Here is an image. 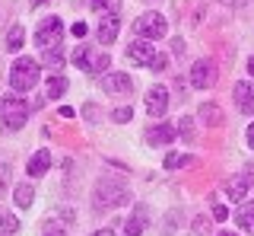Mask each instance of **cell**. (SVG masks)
Instances as JSON below:
<instances>
[{"instance_id": "6da1fadb", "label": "cell", "mask_w": 254, "mask_h": 236, "mask_svg": "<svg viewBox=\"0 0 254 236\" xmlns=\"http://www.w3.org/2000/svg\"><path fill=\"white\" fill-rule=\"evenodd\" d=\"M92 201H95V208H121V204H130V188H127L121 179H99V185H95V192H92Z\"/></svg>"}, {"instance_id": "7a4b0ae2", "label": "cell", "mask_w": 254, "mask_h": 236, "mask_svg": "<svg viewBox=\"0 0 254 236\" xmlns=\"http://www.w3.org/2000/svg\"><path fill=\"white\" fill-rule=\"evenodd\" d=\"M42 77V64L35 58H16L10 67V86L16 93H29Z\"/></svg>"}, {"instance_id": "3957f363", "label": "cell", "mask_w": 254, "mask_h": 236, "mask_svg": "<svg viewBox=\"0 0 254 236\" xmlns=\"http://www.w3.org/2000/svg\"><path fill=\"white\" fill-rule=\"evenodd\" d=\"M26 121H29L26 99H19L16 93H6V96L0 99V124H6L10 131H19Z\"/></svg>"}, {"instance_id": "277c9868", "label": "cell", "mask_w": 254, "mask_h": 236, "mask_svg": "<svg viewBox=\"0 0 254 236\" xmlns=\"http://www.w3.org/2000/svg\"><path fill=\"white\" fill-rule=\"evenodd\" d=\"M61 38H64V22H61L58 16L42 19V26L35 29V45H38L42 51H45V48H58Z\"/></svg>"}, {"instance_id": "5b68a950", "label": "cell", "mask_w": 254, "mask_h": 236, "mask_svg": "<svg viewBox=\"0 0 254 236\" xmlns=\"http://www.w3.org/2000/svg\"><path fill=\"white\" fill-rule=\"evenodd\" d=\"M133 32H137L140 38L156 42V38H162L165 32H169V22H165V16H159V13H143V16L133 22Z\"/></svg>"}, {"instance_id": "8992f818", "label": "cell", "mask_w": 254, "mask_h": 236, "mask_svg": "<svg viewBox=\"0 0 254 236\" xmlns=\"http://www.w3.org/2000/svg\"><path fill=\"white\" fill-rule=\"evenodd\" d=\"M213 83H216V64L206 58L194 61V67H190V86L194 90H210Z\"/></svg>"}, {"instance_id": "52a82bcc", "label": "cell", "mask_w": 254, "mask_h": 236, "mask_svg": "<svg viewBox=\"0 0 254 236\" xmlns=\"http://www.w3.org/2000/svg\"><path fill=\"white\" fill-rule=\"evenodd\" d=\"M156 48H153V42H149V38H133L130 45H127V58H130V64H146L149 67V61L156 58Z\"/></svg>"}, {"instance_id": "ba28073f", "label": "cell", "mask_w": 254, "mask_h": 236, "mask_svg": "<svg viewBox=\"0 0 254 236\" xmlns=\"http://www.w3.org/2000/svg\"><path fill=\"white\" fill-rule=\"evenodd\" d=\"M102 90L111 93V96H124V93L133 90V80L130 74H105L102 77Z\"/></svg>"}, {"instance_id": "9c48e42d", "label": "cell", "mask_w": 254, "mask_h": 236, "mask_svg": "<svg viewBox=\"0 0 254 236\" xmlns=\"http://www.w3.org/2000/svg\"><path fill=\"white\" fill-rule=\"evenodd\" d=\"M165 109H169V90H165V86H153V90L146 93V112L162 118Z\"/></svg>"}, {"instance_id": "30bf717a", "label": "cell", "mask_w": 254, "mask_h": 236, "mask_svg": "<svg viewBox=\"0 0 254 236\" xmlns=\"http://www.w3.org/2000/svg\"><path fill=\"white\" fill-rule=\"evenodd\" d=\"M118 29H121V19H118V13H105L99 22V29H95V35H99L102 45H111L118 38Z\"/></svg>"}, {"instance_id": "8fae6325", "label": "cell", "mask_w": 254, "mask_h": 236, "mask_svg": "<svg viewBox=\"0 0 254 236\" xmlns=\"http://www.w3.org/2000/svg\"><path fill=\"white\" fill-rule=\"evenodd\" d=\"M235 106H238V112H245V115H254V83H235Z\"/></svg>"}, {"instance_id": "7c38bea8", "label": "cell", "mask_w": 254, "mask_h": 236, "mask_svg": "<svg viewBox=\"0 0 254 236\" xmlns=\"http://www.w3.org/2000/svg\"><path fill=\"white\" fill-rule=\"evenodd\" d=\"M175 137H178V128H175V124H156V128L146 131V140H149V144H156V147L172 144Z\"/></svg>"}, {"instance_id": "4fadbf2b", "label": "cell", "mask_w": 254, "mask_h": 236, "mask_svg": "<svg viewBox=\"0 0 254 236\" xmlns=\"http://www.w3.org/2000/svg\"><path fill=\"white\" fill-rule=\"evenodd\" d=\"M251 182H254V179L248 176V172H245V176H232V179H229V182H226V195H229V198H232V201H242L245 195H248Z\"/></svg>"}, {"instance_id": "5bb4252c", "label": "cell", "mask_w": 254, "mask_h": 236, "mask_svg": "<svg viewBox=\"0 0 254 236\" xmlns=\"http://www.w3.org/2000/svg\"><path fill=\"white\" fill-rule=\"evenodd\" d=\"M143 230H146V208H137L124 224V236H143Z\"/></svg>"}, {"instance_id": "9a60e30c", "label": "cell", "mask_w": 254, "mask_h": 236, "mask_svg": "<svg viewBox=\"0 0 254 236\" xmlns=\"http://www.w3.org/2000/svg\"><path fill=\"white\" fill-rule=\"evenodd\" d=\"M51 163H54L51 150H35V156L29 160V176H45Z\"/></svg>"}, {"instance_id": "2e32d148", "label": "cell", "mask_w": 254, "mask_h": 236, "mask_svg": "<svg viewBox=\"0 0 254 236\" xmlns=\"http://www.w3.org/2000/svg\"><path fill=\"white\" fill-rule=\"evenodd\" d=\"M197 115H200V121H203V124H213V128L226 121L222 109H219V106H213V102H203V106H200V112H197Z\"/></svg>"}, {"instance_id": "e0dca14e", "label": "cell", "mask_w": 254, "mask_h": 236, "mask_svg": "<svg viewBox=\"0 0 254 236\" xmlns=\"http://www.w3.org/2000/svg\"><path fill=\"white\" fill-rule=\"evenodd\" d=\"M64 93H67V77L54 74L51 80H48V90H45V99H61Z\"/></svg>"}, {"instance_id": "ac0fdd59", "label": "cell", "mask_w": 254, "mask_h": 236, "mask_svg": "<svg viewBox=\"0 0 254 236\" xmlns=\"http://www.w3.org/2000/svg\"><path fill=\"white\" fill-rule=\"evenodd\" d=\"M13 198H16V204L19 208H32V201H35V188H32L29 182H22V185H16V192H13Z\"/></svg>"}, {"instance_id": "d6986e66", "label": "cell", "mask_w": 254, "mask_h": 236, "mask_svg": "<svg viewBox=\"0 0 254 236\" xmlns=\"http://www.w3.org/2000/svg\"><path fill=\"white\" fill-rule=\"evenodd\" d=\"M235 224L242 227V230L254 233V204H245V208H238V214H235Z\"/></svg>"}, {"instance_id": "ffe728a7", "label": "cell", "mask_w": 254, "mask_h": 236, "mask_svg": "<svg viewBox=\"0 0 254 236\" xmlns=\"http://www.w3.org/2000/svg\"><path fill=\"white\" fill-rule=\"evenodd\" d=\"M16 230H19V220H16V214H10V211H0V236H13Z\"/></svg>"}, {"instance_id": "44dd1931", "label": "cell", "mask_w": 254, "mask_h": 236, "mask_svg": "<svg viewBox=\"0 0 254 236\" xmlns=\"http://www.w3.org/2000/svg\"><path fill=\"white\" fill-rule=\"evenodd\" d=\"M22 35H26V32H22V26H19V22H13L10 32H6V51H19L22 48Z\"/></svg>"}, {"instance_id": "7402d4cb", "label": "cell", "mask_w": 254, "mask_h": 236, "mask_svg": "<svg viewBox=\"0 0 254 236\" xmlns=\"http://www.w3.org/2000/svg\"><path fill=\"white\" fill-rule=\"evenodd\" d=\"M45 64L54 70V74H61V67H64V54H61V45L58 48H45Z\"/></svg>"}, {"instance_id": "603a6c76", "label": "cell", "mask_w": 254, "mask_h": 236, "mask_svg": "<svg viewBox=\"0 0 254 236\" xmlns=\"http://www.w3.org/2000/svg\"><path fill=\"white\" fill-rule=\"evenodd\" d=\"M89 6H92L95 13H118L121 0H89Z\"/></svg>"}, {"instance_id": "cb8c5ba5", "label": "cell", "mask_w": 254, "mask_h": 236, "mask_svg": "<svg viewBox=\"0 0 254 236\" xmlns=\"http://www.w3.org/2000/svg\"><path fill=\"white\" fill-rule=\"evenodd\" d=\"M73 64H76V67H83V70L89 67V48H86V45H79V48L73 51Z\"/></svg>"}, {"instance_id": "d4e9b609", "label": "cell", "mask_w": 254, "mask_h": 236, "mask_svg": "<svg viewBox=\"0 0 254 236\" xmlns=\"http://www.w3.org/2000/svg\"><path fill=\"white\" fill-rule=\"evenodd\" d=\"M42 236H67V233H64V227H61V224H54V220H48V224L42 227Z\"/></svg>"}, {"instance_id": "484cf974", "label": "cell", "mask_w": 254, "mask_h": 236, "mask_svg": "<svg viewBox=\"0 0 254 236\" xmlns=\"http://www.w3.org/2000/svg\"><path fill=\"white\" fill-rule=\"evenodd\" d=\"M111 118H115V121H130V118H133V109L130 106H121V109H115V112H111Z\"/></svg>"}, {"instance_id": "4316f807", "label": "cell", "mask_w": 254, "mask_h": 236, "mask_svg": "<svg viewBox=\"0 0 254 236\" xmlns=\"http://www.w3.org/2000/svg\"><path fill=\"white\" fill-rule=\"evenodd\" d=\"M178 124H181V128H178V134L185 137V140H190V137H194V128H190V124H194V121H190V118H181Z\"/></svg>"}, {"instance_id": "83f0119b", "label": "cell", "mask_w": 254, "mask_h": 236, "mask_svg": "<svg viewBox=\"0 0 254 236\" xmlns=\"http://www.w3.org/2000/svg\"><path fill=\"white\" fill-rule=\"evenodd\" d=\"M165 64H169V58H165V54H156V58L149 61V67H153V70H165Z\"/></svg>"}, {"instance_id": "f1b7e54d", "label": "cell", "mask_w": 254, "mask_h": 236, "mask_svg": "<svg viewBox=\"0 0 254 236\" xmlns=\"http://www.w3.org/2000/svg\"><path fill=\"white\" fill-rule=\"evenodd\" d=\"M172 51H175V58H181L188 48H185V38H172Z\"/></svg>"}, {"instance_id": "f546056e", "label": "cell", "mask_w": 254, "mask_h": 236, "mask_svg": "<svg viewBox=\"0 0 254 236\" xmlns=\"http://www.w3.org/2000/svg\"><path fill=\"white\" fill-rule=\"evenodd\" d=\"M178 163H185V160H181L178 153H169V156H165V169H175Z\"/></svg>"}, {"instance_id": "4dcf8cb0", "label": "cell", "mask_w": 254, "mask_h": 236, "mask_svg": "<svg viewBox=\"0 0 254 236\" xmlns=\"http://www.w3.org/2000/svg\"><path fill=\"white\" fill-rule=\"evenodd\" d=\"M213 217H216V220H226L229 217V208H226V204H216V208H213Z\"/></svg>"}, {"instance_id": "1f68e13d", "label": "cell", "mask_w": 254, "mask_h": 236, "mask_svg": "<svg viewBox=\"0 0 254 236\" xmlns=\"http://www.w3.org/2000/svg\"><path fill=\"white\" fill-rule=\"evenodd\" d=\"M203 227H206V220L197 217V220H194V236H203Z\"/></svg>"}, {"instance_id": "d6a6232c", "label": "cell", "mask_w": 254, "mask_h": 236, "mask_svg": "<svg viewBox=\"0 0 254 236\" xmlns=\"http://www.w3.org/2000/svg\"><path fill=\"white\" fill-rule=\"evenodd\" d=\"M73 35H76V38L86 35V22H73Z\"/></svg>"}, {"instance_id": "836d02e7", "label": "cell", "mask_w": 254, "mask_h": 236, "mask_svg": "<svg viewBox=\"0 0 254 236\" xmlns=\"http://www.w3.org/2000/svg\"><path fill=\"white\" fill-rule=\"evenodd\" d=\"M248 147L254 150V124H248Z\"/></svg>"}, {"instance_id": "e575fe53", "label": "cell", "mask_w": 254, "mask_h": 236, "mask_svg": "<svg viewBox=\"0 0 254 236\" xmlns=\"http://www.w3.org/2000/svg\"><path fill=\"white\" fill-rule=\"evenodd\" d=\"M222 3H226V6H242L245 0H222Z\"/></svg>"}, {"instance_id": "d590c367", "label": "cell", "mask_w": 254, "mask_h": 236, "mask_svg": "<svg viewBox=\"0 0 254 236\" xmlns=\"http://www.w3.org/2000/svg\"><path fill=\"white\" fill-rule=\"evenodd\" d=\"M92 236H115V233H111V230H108V227H105V230H95Z\"/></svg>"}, {"instance_id": "8d00e7d4", "label": "cell", "mask_w": 254, "mask_h": 236, "mask_svg": "<svg viewBox=\"0 0 254 236\" xmlns=\"http://www.w3.org/2000/svg\"><path fill=\"white\" fill-rule=\"evenodd\" d=\"M248 74H251V77H254V58H251V61H248Z\"/></svg>"}, {"instance_id": "74e56055", "label": "cell", "mask_w": 254, "mask_h": 236, "mask_svg": "<svg viewBox=\"0 0 254 236\" xmlns=\"http://www.w3.org/2000/svg\"><path fill=\"white\" fill-rule=\"evenodd\" d=\"M32 3H35V6H42V3H48V0H32Z\"/></svg>"}, {"instance_id": "f35d334b", "label": "cell", "mask_w": 254, "mask_h": 236, "mask_svg": "<svg viewBox=\"0 0 254 236\" xmlns=\"http://www.w3.org/2000/svg\"><path fill=\"white\" fill-rule=\"evenodd\" d=\"M219 236H235V233H229V230H226V233H219Z\"/></svg>"}]
</instances>
